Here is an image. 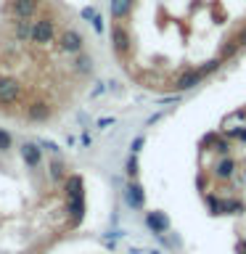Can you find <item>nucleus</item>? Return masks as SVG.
<instances>
[{"instance_id":"0eeeda50","label":"nucleus","mask_w":246,"mask_h":254,"mask_svg":"<svg viewBox=\"0 0 246 254\" xmlns=\"http://www.w3.org/2000/svg\"><path fill=\"white\" fill-rule=\"evenodd\" d=\"M27 114H29L32 122H45V119L51 117V106H48V103H32Z\"/></svg>"},{"instance_id":"1a4fd4ad","label":"nucleus","mask_w":246,"mask_h":254,"mask_svg":"<svg viewBox=\"0 0 246 254\" xmlns=\"http://www.w3.org/2000/svg\"><path fill=\"white\" fill-rule=\"evenodd\" d=\"M11 146H13V138L5 130H0V151H8Z\"/></svg>"},{"instance_id":"f257e3e1","label":"nucleus","mask_w":246,"mask_h":254,"mask_svg":"<svg viewBox=\"0 0 246 254\" xmlns=\"http://www.w3.org/2000/svg\"><path fill=\"white\" fill-rule=\"evenodd\" d=\"M111 48L146 90L178 95L246 51V0H111Z\"/></svg>"},{"instance_id":"f03ea898","label":"nucleus","mask_w":246,"mask_h":254,"mask_svg":"<svg viewBox=\"0 0 246 254\" xmlns=\"http://www.w3.org/2000/svg\"><path fill=\"white\" fill-rule=\"evenodd\" d=\"M196 190L209 217L236 222L238 254H246V101L198 140Z\"/></svg>"},{"instance_id":"423d86ee","label":"nucleus","mask_w":246,"mask_h":254,"mask_svg":"<svg viewBox=\"0 0 246 254\" xmlns=\"http://www.w3.org/2000/svg\"><path fill=\"white\" fill-rule=\"evenodd\" d=\"M21 156H24V162H27V167H32V170H37L40 164H43V154H40V148H37V143H21Z\"/></svg>"},{"instance_id":"39448f33","label":"nucleus","mask_w":246,"mask_h":254,"mask_svg":"<svg viewBox=\"0 0 246 254\" xmlns=\"http://www.w3.org/2000/svg\"><path fill=\"white\" fill-rule=\"evenodd\" d=\"M37 0H13L11 3V13L16 19H32L37 13Z\"/></svg>"},{"instance_id":"7ed1b4c3","label":"nucleus","mask_w":246,"mask_h":254,"mask_svg":"<svg viewBox=\"0 0 246 254\" xmlns=\"http://www.w3.org/2000/svg\"><path fill=\"white\" fill-rule=\"evenodd\" d=\"M56 40V21L53 19H37L32 21V43L37 45H51Z\"/></svg>"},{"instance_id":"6e6552de","label":"nucleus","mask_w":246,"mask_h":254,"mask_svg":"<svg viewBox=\"0 0 246 254\" xmlns=\"http://www.w3.org/2000/svg\"><path fill=\"white\" fill-rule=\"evenodd\" d=\"M13 32H16V40H32V21L29 19H19L16 27H13Z\"/></svg>"},{"instance_id":"20e7f679","label":"nucleus","mask_w":246,"mask_h":254,"mask_svg":"<svg viewBox=\"0 0 246 254\" xmlns=\"http://www.w3.org/2000/svg\"><path fill=\"white\" fill-rule=\"evenodd\" d=\"M21 93V85L16 77H0V103H13Z\"/></svg>"}]
</instances>
